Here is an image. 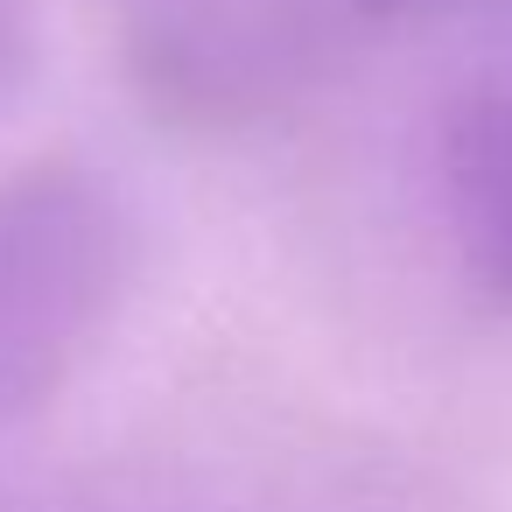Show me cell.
<instances>
[{"mask_svg": "<svg viewBox=\"0 0 512 512\" xmlns=\"http://www.w3.org/2000/svg\"><path fill=\"white\" fill-rule=\"evenodd\" d=\"M512 0H120L141 99L176 127H260L421 29H498Z\"/></svg>", "mask_w": 512, "mask_h": 512, "instance_id": "obj_1", "label": "cell"}, {"mask_svg": "<svg viewBox=\"0 0 512 512\" xmlns=\"http://www.w3.org/2000/svg\"><path fill=\"white\" fill-rule=\"evenodd\" d=\"M134 281V218L85 162L0 176V428L50 407Z\"/></svg>", "mask_w": 512, "mask_h": 512, "instance_id": "obj_2", "label": "cell"}, {"mask_svg": "<svg viewBox=\"0 0 512 512\" xmlns=\"http://www.w3.org/2000/svg\"><path fill=\"white\" fill-rule=\"evenodd\" d=\"M442 225L470 281L512 302V85L470 92L449 106L435 141Z\"/></svg>", "mask_w": 512, "mask_h": 512, "instance_id": "obj_3", "label": "cell"}, {"mask_svg": "<svg viewBox=\"0 0 512 512\" xmlns=\"http://www.w3.org/2000/svg\"><path fill=\"white\" fill-rule=\"evenodd\" d=\"M43 64V22H36V0H0V113H8Z\"/></svg>", "mask_w": 512, "mask_h": 512, "instance_id": "obj_4", "label": "cell"}]
</instances>
